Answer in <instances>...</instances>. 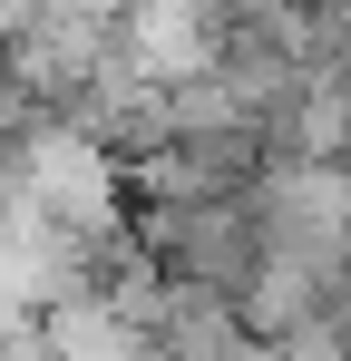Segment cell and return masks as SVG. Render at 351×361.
Masks as SVG:
<instances>
[{"label":"cell","instance_id":"5b68a950","mask_svg":"<svg viewBox=\"0 0 351 361\" xmlns=\"http://www.w3.org/2000/svg\"><path fill=\"white\" fill-rule=\"evenodd\" d=\"M20 20H30V0H0V59H10V39H20Z\"/></svg>","mask_w":351,"mask_h":361},{"label":"cell","instance_id":"6da1fadb","mask_svg":"<svg viewBox=\"0 0 351 361\" xmlns=\"http://www.w3.org/2000/svg\"><path fill=\"white\" fill-rule=\"evenodd\" d=\"M20 157H30V205L78 254H108V244L137 235V185H127V157L108 137H88L78 118H30Z\"/></svg>","mask_w":351,"mask_h":361},{"label":"cell","instance_id":"8992f818","mask_svg":"<svg viewBox=\"0 0 351 361\" xmlns=\"http://www.w3.org/2000/svg\"><path fill=\"white\" fill-rule=\"evenodd\" d=\"M234 361H283V342H264V332H254V342H244Z\"/></svg>","mask_w":351,"mask_h":361},{"label":"cell","instance_id":"3957f363","mask_svg":"<svg viewBox=\"0 0 351 361\" xmlns=\"http://www.w3.org/2000/svg\"><path fill=\"white\" fill-rule=\"evenodd\" d=\"M137 244L166 264L176 283H205V293H234L264 274V225H254V195H205V205H156L137 215Z\"/></svg>","mask_w":351,"mask_h":361},{"label":"cell","instance_id":"277c9868","mask_svg":"<svg viewBox=\"0 0 351 361\" xmlns=\"http://www.w3.org/2000/svg\"><path fill=\"white\" fill-rule=\"evenodd\" d=\"M30 322H39V352H49V361H147V352H156V342H147V332H137V322H127L88 274L58 283Z\"/></svg>","mask_w":351,"mask_h":361},{"label":"cell","instance_id":"7a4b0ae2","mask_svg":"<svg viewBox=\"0 0 351 361\" xmlns=\"http://www.w3.org/2000/svg\"><path fill=\"white\" fill-rule=\"evenodd\" d=\"M254 225L264 254L351 283V157H273L254 176Z\"/></svg>","mask_w":351,"mask_h":361},{"label":"cell","instance_id":"52a82bcc","mask_svg":"<svg viewBox=\"0 0 351 361\" xmlns=\"http://www.w3.org/2000/svg\"><path fill=\"white\" fill-rule=\"evenodd\" d=\"M185 10H205V20H225V0H185Z\"/></svg>","mask_w":351,"mask_h":361}]
</instances>
